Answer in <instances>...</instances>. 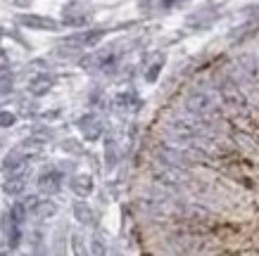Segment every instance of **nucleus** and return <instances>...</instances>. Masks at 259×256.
<instances>
[{
	"label": "nucleus",
	"instance_id": "12",
	"mask_svg": "<svg viewBox=\"0 0 259 256\" xmlns=\"http://www.w3.org/2000/svg\"><path fill=\"white\" fill-rule=\"evenodd\" d=\"M24 190V180H8V183H5V192L8 194H17V192H22Z\"/></svg>",
	"mask_w": 259,
	"mask_h": 256
},
{
	"label": "nucleus",
	"instance_id": "11",
	"mask_svg": "<svg viewBox=\"0 0 259 256\" xmlns=\"http://www.w3.org/2000/svg\"><path fill=\"white\" fill-rule=\"evenodd\" d=\"M71 251H74V256H88L86 247H83V242H81V237H71Z\"/></svg>",
	"mask_w": 259,
	"mask_h": 256
},
{
	"label": "nucleus",
	"instance_id": "13",
	"mask_svg": "<svg viewBox=\"0 0 259 256\" xmlns=\"http://www.w3.org/2000/svg\"><path fill=\"white\" fill-rule=\"evenodd\" d=\"M10 88H12V81H10L8 74L0 76V93H10Z\"/></svg>",
	"mask_w": 259,
	"mask_h": 256
},
{
	"label": "nucleus",
	"instance_id": "9",
	"mask_svg": "<svg viewBox=\"0 0 259 256\" xmlns=\"http://www.w3.org/2000/svg\"><path fill=\"white\" fill-rule=\"evenodd\" d=\"M81 126H83V133H86V138L95 140L98 135H100V124H98V121H95L93 117L81 119Z\"/></svg>",
	"mask_w": 259,
	"mask_h": 256
},
{
	"label": "nucleus",
	"instance_id": "5",
	"mask_svg": "<svg viewBox=\"0 0 259 256\" xmlns=\"http://www.w3.org/2000/svg\"><path fill=\"white\" fill-rule=\"evenodd\" d=\"M60 185H62V178H60L57 171H46L38 178V190L46 194H55L60 190Z\"/></svg>",
	"mask_w": 259,
	"mask_h": 256
},
{
	"label": "nucleus",
	"instance_id": "16",
	"mask_svg": "<svg viewBox=\"0 0 259 256\" xmlns=\"http://www.w3.org/2000/svg\"><path fill=\"white\" fill-rule=\"evenodd\" d=\"M164 3V8H169V5H174V3H183V0H162Z\"/></svg>",
	"mask_w": 259,
	"mask_h": 256
},
{
	"label": "nucleus",
	"instance_id": "7",
	"mask_svg": "<svg viewBox=\"0 0 259 256\" xmlns=\"http://www.w3.org/2000/svg\"><path fill=\"white\" fill-rule=\"evenodd\" d=\"M71 190L79 194V197H88V194L93 192V178L86 176V173H81L76 178L71 180Z\"/></svg>",
	"mask_w": 259,
	"mask_h": 256
},
{
	"label": "nucleus",
	"instance_id": "6",
	"mask_svg": "<svg viewBox=\"0 0 259 256\" xmlns=\"http://www.w3.org/2000/svg\"><path fill=\"white\" fill-rule=\"evenodd\" d=\"M88 22V12H83L79 3H71L69 8H64V24L69 26H81Z\"/></svg>",
	"mask_w": 259,
	"mask_h": 256
},
{
	"label": "nucleus",
	"instance_id": "8",
	"mask_svg": "<svg viewBox=\"0 0 259 256\" xmlns=\"http://www.w3.org/2000/svg\"><path fill=\"white\" fill-rule=\"evenodd\" d=\"M53 76H48V74H43V76H38V78H33L31 83H29V90H31L33 95H43V93H48L50 88H53Z\"/></svg>",
	"mask_w": 259,
	"mask_h": 256
},
{
	"label": "nucleus",
	"instance_id": "15",
	"mask_svg": "<svg viewBox=\"0 0 259 256\" xmlns=\"http://www.w3.org/2000/svg\"><path fill=\"white\" fill-rule=\"evenodd\" d=\"M93 251L98 256H105V249H102V244H100V240H98V237L93 240Z\"/></svg>",
	"mask_w": 259,
	"mask_h": 256
},
{
	"label": "nucleus",
	"instance_id": "2",
	"mask_svg": "<svg viewBox=\"0 0 259 256\" xmlns=\"http://www.w3.org/2000/svg\"><path fill=\"white\" fill-rule=\"evenodd\" d=\"M219 95L226 107H231L233 112H240V114H247V97H245V93L240 90L238 81H233V78H228V76H221L219 78Z\"/></svg>",
	"mask_w": 259,
	"mask_h": 256
},
{
	"label": "nucleus",
	"instance_id": "4",
	"mask_svg": "<svg viewBox=\"0 0 259 256\" xmlns=\"http://www.w3.org/2000/svg\"><path fill=\"white\" fill-rule=\"evenodd\" d=\"M19 24L26 29H38V31H55L60 24L50 17H40V15H19Z\"/></svg>",
	"mask_w": 259,
	"mask_h": 256
},
{
	"label": "nucleus",
	"instance_id": "10",
	"mask_svg": "<svg viewBox=\"0 0 259 256\" xmlns=\"http://www.w3.org/2000/svg\"><path fill=\"white\" fill-rule=\"evenodd\" d=\"M74 214H76V218H79L81 223H93V214H91V209L83 202L74 204Z\"/></svg>",
	"mask_w": 259,
	"mask_h": 256
},
{
	"label": "nucleus",
	"instance_id": "14",
	"mask_svg": "<svg viewBox=\"0 0 259 256\" xmlns=\"http://www.w3.org/2000/svg\"><path fill=\"white\" fill-rule=\"evenodd\" d=\"M15 124V117L10 112H0V126H12Z\"/></svg>",
	"mask_w": 259,
	"mask_h": 256
},
{
	"label": "nucleus",
	"instance_id": "3",
	"mask_svg": "<svg viewBox=\"0 0 259 256\" xmlns=\"http://www.w3.org/2000/svg\"><path fill=\"white\" fill-rule=\"evenodd\" d=\"M102 33H105V31H100V29H95V31L76 33V36H69V38H64V40H62V45L74 47V50H83V47L95 45V43H98V40L102 38Z\"/></svg>",
	"mask_w": 259,
	"mask_h": 256
},
{
	"label": "nucleus",
	"instance_id": "1",
	"mask_svg": "<svg viewBox=\"0 0 259 256\" xmlns=\"http://www.w3.org/2000/svg\"><path fill=\"white\" fill-rule=\"evenodd\" d=\"M186 109L190 117L200 119L204 124L212 126L217 119H221V105L217 100V95L209 90H193L186 100Z\"/></svg>",
	"mask_w": 259,
	"mask_h": 256
}]
</instances>
